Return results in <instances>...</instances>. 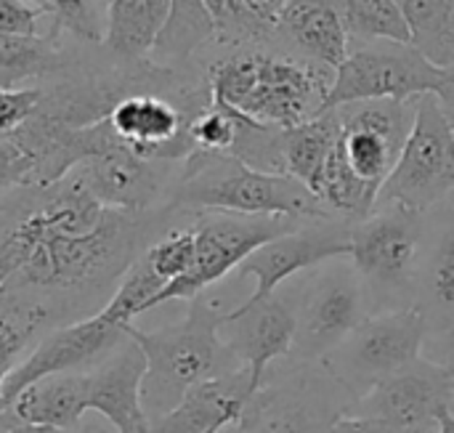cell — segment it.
I'll use <instances>...</instances> for the list:
<instances>
[{"instance_id":"obj_33","label":"cell","mask_w":454,"mask_h":433,"mask_svg":"<svg viewBox=\"0 0 454 433\" xmlns=\"http://www.w3.org/2000/svg\"><path fill=\"white\" fill-rule=\"evenodd\" d=\"M194 253H197V242H194L192 221H189V224L173 226L170 232H165L162 237H157L144 250V258L157 272V277H162L165 285H170L173 279L184 277L192 269Z\"/></svg>"},{"instance_id":"obj_1","label":"cell","mask_w":454,"mask_h":433,"mask_svg":"<svg viewBox=\"0 0 454 433\" xmlns=\"http://www.w3.org/2000/svg\"><path fill=\"white\" fill-rule=\"evenodd\" d=\"M213 104L271 128H295L327 112L333 69L274 45H239L205 64Z\"/></svg>"},{"instance_id":"obj_19","label":"cell","mask_w":454,"mask_h":433,"mask_svg":"<svg viewBox=\"0 0 454 433\" xmlns=\"http://www.w3.org/2000/svg\"><path fill=\"white\" fill-rule=\"evenodd\" d=\"M255 386L247 367L197 383L165 415L154 418L149 433H223L242 423Z\"/></svg>"},{"instance_id":"obj_24","label":"cell","mask_w":454,"mask_h":433,"mask_svg":"<svg viewBox=\"0 0 454 433\" xmlns=\"http://www.w3.org/2000/svg\"><path fill=\"white\" fill-rule=\"evenodd\" d=\"M215 43V27L205 0H170L168 24L149 59L160 67L186 69Z\"/></svg>"},{"instance_id":"obj_26","label":"cell","mask_w":454,"mask_h":433,"mask_svg":"<svg viewBox=\"0 0 454 433\" xmlns=\"http://www.w3.org/2000/svg\"><path fill=\"white\" fill-rule=\"evenodd\" d=\"M378 194H380V186L364 181L348 165L343 146L338 141L327 165H325V173H322V181L317 189V197L322 200V205L330 210V216L343 218L348 224H356L375 210Z\"/></svg>"},{"instance_id":"obj_7","label":"cell","mask_w":454,"mask_h":433,"mask_svg":"<svg viewBox=\"0 0 454 433\" xmlns=\"http://www.w3.org/2000/svg\"><path fill=\"white\" fill-rule=\"evenodd\" d=\"M306 221L285 218V216H242L223 210L194 213V264L192 269L162 287L154 298L152 309L165 306L168 301H192L202 295L210 285L221 282L229 272L239 269L261 245L298 229Z\"/></svg>"},{"instance_id":"obj_32","label":"cell","mask_w":454,"mask_h":433,"mask_svg":"<svg viewBox=\"0 0 454 433\" xmlns=\"http://www.w3.org/2000/svg\"><path fill=\"white\" fill-rule=\"evenodd\" d=\"M205 5L215 27V45L239 48L271 43L274 32L250 13L245 0H205Z\"/></svg>"},{"instance_id":"obj_15","label":"cell","mask_w":454,"mask_h":433,"mask_svg":"<svg viewBox=\"0 0 454 433\" xmlns=\"http://www.w3.org/2000/svg\"><path fill=\"white\" fill-rule=\"evenodd\" d=\"M351 226L343 218L306 221L298 229L261 245L242 266L239 277L255 279L253 295H271L282 282H290L301 272H311L333 258L351 256Z\"/></svg>"},{"instance_id":"obj_8","label":"cell","mask_w":454,"mask_h":433,"mask_svg":"<svg viewBox=\"0 0 454 433\" xmlns=\"http://www.w3.org/2000/svg\"><path fill=\"white\" fill-rule=\"evenodd\" d=\"M426 319L412 309L370 314L322 365L354 397H367L380 381L423 357Z\"/></svg>"},{"instance_id":"obj_4","label":"cell","mask_w":454,"mask_h":433,"mask_svg":"<svg viewBox=\"0 0 454 433\" xmlns=\"http://www.w3.org/2000/svg\"><path fill=\"white\" fill-rule=\"evenodd\" d=\"M428 213L378 202L375 210L351 226V264L359 272L370 311L412 309L418 274L426 250Z\"/></svg>"},{"instance_id":"obj_12","label":"cell","mask_w":454,"mask_h":433,"mask_svg":"<svg viewBox=\"0 0 454 433\" xmlns=\"http://www.w3.org/2000/svg\"><path fill=\"white\" fill-rule=\"evenodd\" d=\"M454 407V370L428 357L415 359L380 381L367 397L356 399L351 413L380 418L404 429H436L439 415Z\"/></svg>"},{"instance_id":"obj_20","label":"cell","mask_w":454,"mask_h":433,"mask_svg":"<svg viewBox=\"0 0 454 433\" xmlns=\"http://www.w3.org/2000/svg\"><path fill=\"white\" fill-rule=\"evenodd\" d=\"M269 45L335 72L346 61L351 43L327 0H290L274 24Z\"/></svg>"},{"instance_id":"obj_42","label":"cell","mask_w":454,"mask_h":433,"mask_svg":"<svg viewBox=\"0 0 454 433\" xmlns=\"http://www.w3.org/2000/svg\"><path fill=\"white\" fill-rule=\"evenodd\" d=\"M436 433H454V407L452 410H444L439 415V429Z\"/></svg>"},{"instance_id":"obj_38","label":"cell","mask_w":454,"mask_h":433,"mask_svg":"<svg viewBox=\"0 0 454 433\" xmlns=\"http://www.w3.org/2000/svg\"><path fill=\"white\" fill-rule=\"evenodd\" d=\"M436 429H439V426H436ZM436 429L415 431V429H404V426H396V423H388V421H380V418L346 413V415H340V418L333 423L330 433H436Z\"/></svg>"},{"instance_id":"obj_28","label":"cell","mask_w":454,"mask_h":433,"mask_svg":"<svg viewBox=\"0 0 454 433\" xmlns=\"http://www.w3.org/2000/svg\"><path fill=\"white\" fill-rule=\"evenodd\" d=\"M346 35L348 43H410V27L404 19L402 0H327Z\"/></svg>"},{"instance_id":"obj_10","label":"cell","mask_w":454,"mask_h":433,"mask_svg":"<svg viewBox=\"0 0 454 433\" xmlns=\"http://www.w3.org/2000/svg\"><path fill=\"white\" fill-rule=\"evenodd\" d=\"M450 75L426 61L410 43H351L346 61L335 69L327 109L370 98L412 101L439 93Z\"/></svg>"},{"instance_id":"obj_36","label":"cell","mask_w":454,"mask_h":433,"mask_svg":"<svg viewBox=\"0 0 454 433\" xmlns=\"http://www.w3.org/2000/svg\"><path fill=\"white\" fill-rule=\"evenodd\" d=\"M3 35H53L48 16L29 0H0Z\"/></svg>"},{"instance_id":"obj_13","label":"cell","mask_w":454,"mask_h":433,"mask_svg":"<svg viewBox=\"0 0 454 433\" xmlns=\"http://www.w3.org/2000/svg\"><path fill=\"white\" fill-rule=\"evenodd\" d=\"M181 162L146 160L128 144H117L74 168L85 189L106 208L146 213L168 205Z\"/></svg>"},{"instance_id":"obj_2","label":"cell","mask_w":454,"mask_h":433,"mask_svg":"<svg viewBox=\"0 0 454 433\" xmlns=\"http://www.w3.org/2000/svg\"><path fill=\"white\" fill-rule=\"evenodd\" d=\"M168 208L194 216L205 210L242 216H285L295 221L335 218L322 200L287 173H263L234 154L192 152L173 181Z\"/></svg>"},{"instance_id":"obj_31","label":"cell","mask_w":454,"mask_h":433,"mask_svg":"<svg viewBox=\"0 0 454 433\" xmlns=\"http://www.w3.org/2000/svg\"><path fill=\"white\" fill-rule=\"evenodd\" d=\"M37 5L48 21L51 32L82 45L104 43V19L98 13L101 0H29Z\"/></svg>"},{"instance_id":"obj_37","label":"cell","mask_w":454,"mask_h":433,"mask_svg":"<svg viewBox=\"0 0 454 433\" xmlns=\"http://www.w3.org/2000/svg\"><path fill=\"white\" fill-rule=\"evenodd\" d=\"M32 160L11 141L0 138V197L11 194L13 189L29 186Z\"/></svg>"},{"instance_id":"obj_21","label":"cell","mask_w":454,"mask_h":433,"mask_svg":"<svg viewBox=\"0 0 454 433\" xmlns=\"http://www.w3.org/2000/svg\"><path fill=\"white\" fill-rule=\"evenodd\" d=\"M82 43L61 35H3L0 32V88H27L67 69Z\"/></svg>"},{"instance_id":"obj_40","label":"cell","mask_w":454,"mask_h":433,"mask_svg":"<svg viewBox=\"0 0 454 433\" xmlns=\"http://www.w3.org/2000/svg\"><path fill=\"white\" fill-rule=\"evenodd\" d=\"M436 98H439V104H442V109H444V114L450 120V128H452L454 133V72L447 77V83L439 88Z\"/></svg>"},{"instance_id":"obj_17","label":"cell","mask_w":454,"mask_h":433,"mask_svg":"<svg viewBox=\"0 0 454 433\" xmlns=\"http://www.w3.org/2000/svg\"><path fill=\"white\" fill-rule=\"evenodd\" d=\"M436 232L426 234L423 264L418 274L415 309L426 319L423 357L452 365L454 357V197L434 208Z\"/></svg>"},{"instance_id":"obj_46","label":"cell","mask_w":454,"mask_h":433,"mask_svg":"<svg viewBox=\"0 0 454 433\" xmlns=\"http://www.w3.org/2000/svg\"><path fill=\"white\" fill-rule=\"evenodd\" d=\"M106 3H109V0H101V5H104V8H106Z\"/></svg>"},{"instance_id":"obj_44","label":"cell","mask_w":454,"mask_h":433,"mask_svg":"<svg viewBox=\"0 0 454 433\" xmlns=\"http://www.w3.org/2000/svg\"><path fill=\"white\" fill-rule=\"evenodd\" d=\"M3 290H5V277L0 274V295H3Z\"/></svg>"},{"instance_id":"obj_29","label":"cell","mask_w":454,"mask_h":433,"mask_svg":"<svg viewBox=\"0 0 454 433\" xmlns=\"http://www.w3.org/2000/svg\"><path fill=\"white\" fill-rule=\"evenodd\" d=\"M162 287H165V279L157 277V272L146 264V258L141 253L128 266V272L120 277V282H117L112 298L104 303L101 314L114 325L128 327V325H133V319L138 314L152 311V303L162 293Z\"/></svg>"},{"instance_id":"obj_16","label":"cell","mask_w":454,"mask_h":433,"mask_svg":"<svg viewBox=\"0 0 454 433\" xmlns=\"http://www.w3.org/2000/svg\"><path fill=\"white\" fill-rule=\"evenodd\" d=\"M221 341L231 357L250 370L261 389L271 365L287 359L295 341V306L293 298L250 295L242 306L226 311L221 325Z\"/></svg>"},{"instance_id":"obj_14","label":"cell","mask_w":454,"mask_h":433,"mask_svg":"<svg viewBox=\"0 0 454 433\" xmlns=\"http://www.w3.org/2000/svg\"><path fill=\"white\" fill-rule=\"evenodd\" d=\"M125 338L128 327L109 322L101 311H96L88 319L64 325L48 333L29 351V357L16 365V370L0 386V394L13 402L27 386H32L40 378L90 370L104 357H109Z\"/></svg>"},{"instance_id":"obj_39","label":"cell","mask_w":454,"mask_h":433,"mask_svg":"<svg viewBox=\"0 0 454 433\" xmlns=\"http://www.w3.org/2000/svg\"><path fill=\"white\" fill-rule=\"evenodd\" d=\"M287 3H290V0H245V5L250 8V13H253L261 24H266L271 32H274L277 19H279L282 11L287 8Z\"/></svg>"},{"instance_id":"obj_41","label":"cell","mask_w":454,"mask_h":433,"mask_svg":"<svg viewBox=\"0 0 454 433\" xmlns=\"http://www.w3.org/2000/svg\"><path fill=\"white\" fill-rule=\"evenodd\" d=\"M19 423H21V421H19L16 410H13V402L5 399V397L0 394V433L11 431V429L19 426Z\"/></svg>"},{"instance_id":"obj_35","label":"cell","mask_w":454,"mask_h":433,"mask_svg":"<svg viewBox=\"0 0 454 433\" xmlns=\"http://www.w3.org/2000/svg\"><path fill=\"white\" fill-rule=\"evenodd\" d=\"M40 104V88H0V138L16 133L37 109Z\"/></svg>"},{"instance_id":"obj_23","label":"cell","mask_w":454,"mask_h":433,"mask_svg":"<svg viewBox=\"0 0 454 433\" xmlns=\"http://www.w3.org/2000/svg\"><path fill=\"white\" fill-rule=\"evenodd\" d=\"M170 13V0H109L104 8V51L122 61L149 59Z\"/></svg>"},{"instance_id":"obj_3","label":"cell","mask_w":454,"mask_h":433,"mask_svg":"<svg viewBox=\"0 0 454 433\" xmlns=\"http://www.w3.org/2000/svg\"><path fill=\"white\" fill-rule=\"evenodd\" d=\"M223 317L221 306L197 295L189 301L186 317L170 327L144 333L128 325V335L146 357L141 399L149 421L170 413L197 383L242 367L221 341Z\"/></svg>"},{"instance_id":"obj_27","label":"cell","mask_w":454,"mask_h":433,"mask_svg":"<svg viewBox=\"0 0 454 433\" xmlns=\"http://www.w3.org/2000/svg\"><path fill=\"white\" fill-rule=\"evenodd\" d=\"M410 45L434 67L454 72V0H402Z\"/></svg>"},{"instance_id":"obj_47","label":"cell","mask_w":454,"mask_h":433,"mask_svg":"<svg viewBox=\"0 0 454 433\" xmlns=\"http://www.w3.org/2000/svg\"><path fill=\"white\" fill-rule=\"evenodd\" d=\"M450 367H452V370H454V357H452V365H450Z\"/></svg>"},{"instance_id":"obj_34","label":"cell","mask_w":454,"mask_h":433,"mask_svg":"<svg viewBox=\"0 0 454 433\" xmlns=\"http://www.w3.org/2000/svg\"><path fill=\"white\" fill-rule=\"evenodd\" d=\"M239 122H242L239 114H234V112L218 106V104L205 106L189 122V138L194 144V152L202 149V152L231 154L237 133H239Z\"/></svg>"},{"instance_id":"obj_43","label":"cell","mask_w":454,"mask_h":433,"mask_svg":"<svg viewBox=\"0 0 454 433\" xmlns=\"http://www.w3.org/2000/svg\"><path fill=\"white\" fill-rule=\"evenodd\" d=\"M5 433H59L53 431V429H43V426H32V423H19V426H13L11 431Z\"/></svg>"},{"instance_id":"obj_6","label":"cell","mask_w":454,"mask_h":433,"mask_svg":"<svg viewBox=\"0 0 454 433\" xmlns=\"http://www.w3.org/2000/svg\"><path fill=\"white\" fill-rule=\"evenodd\" d=\"M290 295L295 306V341L287 359L293 362H325L372 314L351 258L314 266Z\"/></svg>"},{"instance_id":"obj_25","label":"cell","mask_w":454,"mask_h":433,"mask_svg":"<svg viewBox=\"0 0 454 433\" xmlns=\"http://www.w3.org/2000/svg\"><path fill=\"white\" fill-rule=\"evenodd\" d=\"M343 125L338 109H327L314 120H306L295 128H285V173L306 184L314 194L319 189L325 165L340 141Z\"/></svg>"},{"instance_id":"obj_11","label":"cell","mask_w":454,"mask_h":433,"mask_svg":"<svg viewBox=\"0 0 454 433\" xmlns=\"http://www.w3.org/2000/svg\"><path fill=\"white\" fill-rule=\"evenodd\" d=\"M343 133L340 146L348 165L370 184L383 186L415 125L418 98H370L335 106Z\"/></svg>"},{"instance_id":"obj_30","label":"cell","mask_w":454,"mask_h":433,"mask_svg":"<svg viewBox=\"0 0 454 433\" xmlns=\"http://www.w3.org/2000/svg\"><path fill=\"white\" fill-rule=\"evenodd\" d=\"M45 311L32 306L24 298L0 295V386L21 362V351L27 349L29 338L45 325Z\"/></svg>"},{"instance_id":"obj_45","label":"cell","mask_w":454,"mask_h":433,"mask_svg":"<svg viewBox=\"0 0 454 433\" xmlns=\"http://www.w3.org/2000/svg\"><path fill=\"white\" fill-rule=\"evenodd\" d=\"M69 433H101V431H96V429H85V431H77V429H74V431H69Z\"/></svg>"},{"instance_id":"obj_18","label":"cell","mask_w":454,"mask_h":433,"mask_svg":"<svg viewBox=\"0 0 454 433\" xmlns=\"http://www.w3.org/2000/svg\"><path fill=\"white\" fill-rule=\"evenodd\" d=\"M146 357L128 335L109 357L85 370L88 413H98L114 433H149V415L141 399Z\"/></svg>"},{"instance_id":"obj_22","label":"cell","mask_w":454,"mask_h":433,"mask_svg":"<svg viewBox=\"0 0 454 433\" xmlns=\"http://www.w3.org/2000/svg\"><path fill=\"white\" fill-rule=\"evenodd\" d=\"M13 410L21 423L53 429L59 433L74 431L88 413V375L67 373L48 375L27 386L16 399Z\"/></svg>"},{"instance_id":"obj_9","label":"cell","mask_w":454,"mask_h":433,"mask_svg":"<svg viewBox=\"0 0 454 433\" xmlns=\"http://www.w3.org/2000/svg\"><path fill=\"white\" fill-rule=\"evenodd\" d=\"M450 197H454V133L436 93H426L418 98L412 133L383 181L378 202L431 213Z\"/></svg>"},{"instance_id":"obj_5","label":"cell","mask_w":454,"mask_h":433,"mask_svg":"<svg viewBox=\"0 0 454 433\" xmlns=\"http://www.w3.org/2000/svg\"><path fill=\"white\" fill-rule=\"evenodd\" d=\"M354 397L322 362H293L266 375L239 426L223 433H330Z\"/></svg>"}]
</instances>
